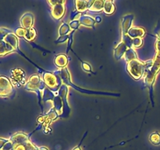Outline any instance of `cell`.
Masks as SVG:
<instances>
[{
    "label": "cell",
    "mask_w": 160,
    "mask_h": 150,
    "mask_svg": "<svg viewBox=\"0 0 160 150\" xmlns=\"http://www.w3.org/2000/svg\"><path fill=\"white\" fill-rule=\"evenodd\" d=\"M42 79H43L46 87L52 91L53 92H58L59 89L63 84L60 77L55 73L45 72L42 76Z\"/></svg>",
    "instance_id": "obj_4"
},
{
    "label": "cell",
    "mask_w": 160,
    "mask_h": 150,
    "mask_svg": "<svg viewBox=\"0 0 160 150\" xmlns=\"http://www.w3.org/2000/svg\"><path fill=\"white\" fill-rule=\"evenodd\" d=\"M12 52H16V50L4 39L0 42V56H4Z\"/></svg>",
    "instance_id": "obj_18"
},
{
    "label": "cell",
    "mask_w": 160,
    "mask_h": 150,
    "mask_svg": "<svg viewBox=\"0 0 160 150\" xmlns=\"http://www.w3.org/2000/svg\"><path fill=\"white\" fill-rule=\"evenodd\" d=\"M145 30L143 28H141V27H134V28H131L130 29V31H128V34L131 38L132 39L138 38H143L145 36Z\"/></svg>",
    "instance_id": "obj_16"
},
{
    "label": "cell",
    "mask_w": 160,
    "mask_h": 150,
    "mask_svg": "<svg viewBox=\"0 0 160 150\" xmlns=\"http://www.w3.org/2000/svg\"><path fill=\"white\" fill-rule=\"evenodd\" d=\"M70 32V25L67 23H62L60 28L59 29V36L62 35H68Z\"/></svg>",
    "instance_id": "obj_26"
},
{
    "label": "cell",
    "mask_w": 160,
    "mask_h": 150,
    "mask_svg": "<svg viewBox=\"0 0 160 150\" xmlns=\"http://www.w3.org/2000/svg\"><path fill=\"white\" fill-rule=\"evenodd\" d=\"M55 73H56L57 75H59L60 77L61 80H62V83L65 84L66 85H70L75 88L76 90L79 91V92H85V93H88V94H101V95H112V94L110 93H105V92H92V91H88V90H84V89H81V88H78V87H77L76 85L72 83L71 81V78H70V73H69V70L67 67L65 68H62L60 70H58L54 72Z\"/></svg>",
    "instance_id": "obj_5"
},
{
    "label": "cell",
    "mask_w": 160,
    "mask_h": 150,
    "mask_svg": "<svg viewBox=\"0 0 160 150\" xmlns=\"http://www.w3.org/2000/svg\"><path fill=\"white\" fill-rule=\"evenodd\" d=\"M10 81L12 85L20 87L26 84V75L20 68H13L10 70Z\"/></svg>",
    "instance_id": "obj_6"
},
{
    "label": "cell",
    "mask_w": 160,
    "mask_h": 150,
    "mask_svg": "<svg viewBox=\"0 0 160 150\" xmlns=\"http://www.w3.org/2000/svg\"><path fill=\"white\" fill-rule=\"evenodd\" d=\"M50 131H51V128H50L49 127H46V128H45V133L50 132Z\"/></svg>",
    "instance_id": "obj_40"
},
{
    "label": "cell",
    "mask_w": 160,
    "mask_h": 150,
    "mask_svg": "<svg viewBox=\"0 0 160 150\" xmlns=\"http://www.w3.org/2000/svg\"><path fill=\"white\" fill-rule=\"evenodd\" d=\"M54 62L56 66L59 68H65L68 63V58L67 55L65 54H59L56 56L54 59Z\"/></svg>",
    "instance_id": "obj_19"
},
{
    "label": "cell",
    "mask_w": 160,
    "mask_h": 150,
    "mask_svg": "<svg viewBox=\"0 0 160 150\" xmlns=\"http://www.w3.org/2000/svg\"><path fill=\"white\" fill-rule=\"evenodd\" d=\"M52 102L53 109L57 112L59 117H62V114H63V102H62V99H61V98L58 95V92H56L55 98Z\"/></svg>",
    "instance_id": "obj_14"
},
{
    "label": "cell",
    "mask_w": 160,
    "mask_h": 150,
    "mask_svg": "<svg viewBox=\"0 0 160 150\" xmlns=\"http://www.w3.org/2000/svg\"><path fill=\"white\" fill-rule=\"evenodd\" d=\"M69 25H70V29H73V31H75V30L79 28L81 23H80L79 20H71L70 22V23H69Z\"/></svg>",
    "instance_id": "obj_33"
},
{
    "label": "cell",
    "mask_w": 160,
    "mask_h": 150,
    "mask_svg": "<svg viewBox=\"0 0 160 150\" xmlns=\"http://www.w3.org/2000/svg\"><path fill=\"white\" fill-rule=\"evenodd\" d=\"M13 92V85L10 80L5 76H0V97H8Z\"/></svg>",
    "instance_id": "obj_7"
},
{
    "label": "cell",
    "mask_w": 160,
    "mask_h": 150,
    "mask_svg": "<svg viewBox=\"0 0 160 150\" xmlns=\"http://www.w3.org/2000/svg\"><path fill=\"white\" fill-rule=\"evenodd\" d=\"M123 57H124L125 61H126L127 62H131V61L138 59V56H137V53H136V52L134 51V48H128V49L127 50L126 52H125L124 56H123Z\"/></svg>",
    "instance_id": "obj_24"
},
{
    "label": "cell",
    "mask_w": 160,
    "mask_h": 150,
    "mask_svg": "<svg viewBox=\"0 0 160 150\" xmlns=\"http://www.w3.org/2000/svg\"><path fill=\"white\" fill-rule=\"evenodd\" d=\"M95 23H101L102 21V17H99V16H97L95 18Z\"/></svg>",
    "instance_id": "obj_38"
},
{
    "label": "cell",
    "mask_w": 160,
    "mask_h": 150,
    "mask_svg": "<svg viewBox=\"0 0 160 150\" xmlns=\"http://www.w3.org/2000/svg\"><path fill=\"white\" fill-rule=\"evenodd\" d=\"M29 137L30 135H28V134H24V133L18 132L12 134V135L9 138V140L12 142L14 147L15 145H21V144H24L30 142L31 140H30Z\"/></svg>",
    "instance_id": "obj_11"
},
{
    "label": "cell",
    "mask_w": 160,
    "mask_h": 150,
    "mask_svg": "<svg viewBox=\"0 0 160 150\" xmlns=\"http://www.w3.org/2000/svg\"><path fill=\"white\" fill-rule=\"evenodd\" d=\"M143 45V39L142 38L133 39V48H140Z\"/></svg>",
    "instance_id": "obj_30"
},
{
    "label": "cell",
    "mask_w": 160,
    "mask_h": 150,
    "mask_svg": "<svg viewBox=\"0 0 160 150\" xmlns=\"http://www.w3.org/2000/svg\"><path fill=\"white\" fill-rule=\"evenodd\" d=\"M72 150H81V148H80V146H77V147H75L74 148H73Z\"/></svg>",
    "instance_id": "obj_42"
},
{
    "label": "cell",
    "mask_w": 160,
    "mask_h": 150,
    "mask_svg": "<svg viewBox=\"0 0 160 150\" xmlns=\"http://www.w3.org/2000/svg\"><path fill=\"white\" fill-rule=\"evenodd\" d=\"M79 22L81 25L88 27V28H94L95 24V18L87 15H82L79 19Z\"/></svg>",
    "instance_id": "obj_20"
},
{
    "label": "cell",
    "mask_w": 160,
    "mask_h": 150,
    "mask_svg": "<svg viewBox=\"0 0 160 150\" xmlns=\"http://www.w3.org/2000/svg\"><path fill=\"white\" fill-rule=\"evenodd\" d=\"M153 64V59L142 62L139 59L131 61L127 64V70L134 80H139L146 73Z\"/></svg>",
    "instance_id": "obj_2"
},
{
    "label": "cell",
    "mask_w": 160,
    "mask_h": 150,
    "mask_svg": "<svg viewBox=\"0 0 160 150\" xmlns=\"http://www.w3.org/2000/svg\"><path fill=\"white\" fill-rule=\"evenodd\" d=\"M55 95H56V92H53L52 91L46 87L42 93V100L43 101V102H52L55 98Z\"/></svg>",
    "instance_id": "obj_21"
},
{
    "label": "cell",
    "mask_w": 160,
    "mask_h": 150,
    "mask_svg": "<svg viewBox=\"0 0 160 150\" xmlns=\"http://www.w3.org/2000/svg\"><path fill=\"white\" fill-rule=\"evenodd\" d=\"M69 40V34L68 35H62V36H59L57 39L55 41V43L56 44H59V43H63V42H67Z\"/></svg>",
    "instance_id": "obj_34"
},
{
    "label": "cell",
    "mask_w": 160,
    "mask_h": 150,
    "mask_svg": "<svg viewBox=\"0 0 160 150\" xmlns=\"http://www.w3.org/2000/svg\"><path fill=\"white\" fill-rule=\"evenodd\" d=\"M156 55L153 59V64L151 68L145 74V84L151 90V95H152V87L154 84L156 76L160 71V41L159 39L156 42Z\"/></svg>",
    "instance_id": "obj_1"
},
{
    "label": "cell",
    "mask_w": 160,
    "mask_h": 150,
    "mask_svg": "<svg viewBox=\"0 0 160 150\" xmlns=\"http://www.w3.org/2000/svg\"><path fill=\"white\" fill-rule=\"evenodd\" d=\"M34 15L31 12H25L21 17H20V23L21 25V28H24V29H30V28H33L34 25Z\"/></svg>",
    "instance_id": "obj_12"
},
{
    "label": "cell",
    "mask_w": 160,
    "mask_h": 150,
    "mask_svg": "<svg viewBox=\"0 0 160 150\" xmlns=\"http://www.w3.org/2000/svg\"><path fill=\"white\" fill-rule=\"evenodd\" d=\"M73 32H74V31H73V32L70 33V34H69V40H68V46H67V52L68 53L69 51H70V47H71V45H72V42H73Z\"/></svg>",
    "instance_id": "obj_36"
},
{
    "label": "cell",
    "mask_w": 160,
    "mask_h": 150,
    "mask_svg": "<svg viewBox=\"0 0 160 150\" xmlns=\"http://www.w3.org/2000/svg\"><path fill=\"white\" fill-rule=\"evenodd\" d=\"M156 35H157V39L160 41V29L159 31H156Z\"/></svg>",
    "instance_id": "obj_41"
},
{
    "label": "cell",
    "mask_w": 160,
    "mask_h": 150,
    "mask_svg": "<svg viewBox=\"0 0 160 150\" xmlns=\"http://www.w3.org/2000/svg\"><path fill=\"white\" fill-rule=\"evenodd\" d=\"M27 29H24L23 28H19L17 29H16L15 31V34L17 36V37L20 38H24L25 34H26Z\"/></svg>",
    "instance_id": "obj_31"
},
{
    "label": "cell",
    "mask_w": 160,
    "mask_h": 150,
    "mask_svg": "<svg viewBox=\"0 0 160 150\" xmlns=\"http://www.w3.org/2000/svg\"><path fill=\"white\" fill-rule=\"evenodd\" d=\"M65 1L62 0L60 3L56 4L51 7V15L56 20H60L62 18L66 12Z\"/></svg>",
    "instance_id": "obj_9"
},
{
    "label": "cell",
    "mask_w": 160,
    "mask_h": 150,
    "mask_svg": "<svg viewBox=\"0 0 160 150\" xmlns=\"http://www.w3.org/2000/svg\"><path fill=\"white\" fill-rule=\"evenodd\" d=\"M26 90L31 92H35L39 95V99L42 98V93L44 89L46 88L43 79L40 78L38 74H34L28 79L26 84L24 85Z\"/></svg>",
    "instance_id": "obj_3"
},
{
    "label": "cell",
    "mask_w": 160,
    "mask_h": 150,
    "mask_svg": "<svg viewBox=\"0 0 160 150\" xmlns=\"http://www.w3.org/2000/svg\"><path fill=\"white\" fill-rule=\"evenodd\" d=\"M134 15L132 14H128L125 15L124 17L122 18L121 22V30H122V36L126 35L128 34V31H130L131 28H132V23L134 21Z\"/></svg>",
    "instance_id": "obj_10"
},
{
    "label": "cell",
    "mask_w": 160,
    "mask_h": 150,
    "mask_svg": "<svg viewBox=\"0 0 160 150\" xmlns=\"http://www.w3.org/2000/svg\"><path fill=\"white\" fill-rule=\"evenodd\" d=\"M122 42L126 45L128 48H133V39L128 34L122 36Z\"/></svg>",
    "instance_id": "obj_29"
},
{
    "label": "cell",
    "mask_w": 160,
    "mask_h": 150,
    "mask_svg": "<svg viewBox=\"0 0 160 150\" xmlns=\"http://www.w3.org/2000/svg\"><path fill=\"white\" fill-rule=\"evenodd\" d=\"M149 141L152 145H160V134L157 131L153 132L150 134Z\"/></svg>",
    "instance_id": "obj_27"
},
{
    "label": "cell",
    "mask_w": 160,
    "mask_h": 150,
    "mask_svg": "<svg viewBox=\"0 0 160 150\" xmlns=\"http://www.w3.org/2000/svg\"><path fill=\"white\" fill-rule=\"evenodd\" d=\"M4 40L7 43H9L16 50V52H19L18 38H17V36L15 34H13L12 32L9 33L4 38Z\"/></svg>",
    "instance_id": "obj_17"
},
{
    "label": "cell",
    "mask_w": 160,
    "mask_h": 150,
    "mask_svg": "<svg viewBox=\"0 0 160 150\" xmlns=\"http://www.w3.org/2000/svg\"><path fill=\"white\" fill-rule=\"evenodd\" d=\"M81 66H82V68L84 69V71H86V72H92V67H91L90 64L88 63V62H82V63H81Z\"/></svg>",
    "instance_id": "obj_35"
},
{
    "label": "cell",
    "mask_w": 160,
    "mask_h": 150,
    "mask_svg": "<svg viewBox=\"0 0 160 150\" xmlns=\"http://www.w3.org/2000/svg\"><path fill=\"white\" fill-rule=\"evenodd\" d=\"M36 35H37V33H36L35 30H34V28H30V29H27L26 34H25L24 38L26 39L27 41H33L36 38Z\"/></svg>",
    "instance_id": "obj_28"
},
{
    "label": "cell",
    "mask_w": 160,
    "mask_h": 150,
    "mask_svg": "<svg viewBox=\"0 0 160 150\" xmlns=\"http://www.w3.org/2000/svg\"><path fill=\"white\" fill-rule=\"evenodd\" d=\"M105 1H102V0H96V1H93V3L91 6L89 11L91 12H101L103 10L104 8Z\"/></svg>",
    "instance_id": "obj_22"
},
{
    "label": "cell",
    "mask_w": 160,
    "mask_h": 150,
    "mask_svg": "<svg viewBox=\"0 0 160 150\" xmlns=\"http://www.w3.org/2000/svg\"><path fill=\"white\" fill-rule=\"evenodd\" d=\"M82 16V14L81 12H78L77 10L73 11L70 14V20H79V19L81 18V17Z\"/></svg>",
    "instance_id": "obj_32"
},
{
    "label": "cell",
    "mask_w": 160,
    "mask_h": 150,
    "mask_svg": "<svg viewBox=\"0 0 160 150\" xmlns=\"http://www.w3.org/2000/svg\"><path fill=\"white\" fill-rule=\"evenodd\" d=\"M9 141V138H0V150L3 148L5 144Z\"/></svg>",
    "instance_id": "obj_37"
},
{
    "label": "cell",
    "mask_w": 160,
    "mask_h": 150,
    "mask_svg": "<svg viewBox=\"0 0 160 150\" xmlns=\"http://www.w3.org/2000/svg\"><path fill=\"white\" fill-rule=\"evenodd\" d=\"M116 10L115 5L113 2L112 1H105L104 8H103V12L107 15H111Z\"/></svg>",
    "instance_id": "obj_25"
},
{
    "label": "cell",
    "mask_w": 160,
    "mask_h": 150,
    "mask_svg": "<svg viewBox=\"0 0 160 150\" xmlns=\"http://www.w3.org/2000/svg\"><path fill=\"white\" fill-rule=\"evenodd\" d=\"M67 94H68V86L66 85L65 84H62V85L61 86L60 88L58 91V95H59V96L60 97L62 102H63L64 114H62V117H66L67 116H69V113H70V106H69L68 102H67Z\"/></svg>",
    "instance_id": "obj_8"
},
{
    "label": "cell",
    "mask_w": 160,
    "mask_h": 150,
    "mask_svg": "<svg viewBox=\"0 0 160 150\" xmlns=\"http://www.w3.org/2000/svg\"><path fill=\"white\" fill-rule=\"evenodd\" d=\"M38 150H49L48 148H46V147L45 146H40L38 148Z\"/></svg>",
    "instance_id": "obj_39"
},
{
    "label": "cell",
    "mask_w": 160,
    "mask_h": 150,
    "mask_svg": "<svg viewBox=\"0 0 160 150\" xmlns=\"http://www.w3.org/2000/svg\"><path fill=\"white\" fill-rule=\"evenodd\" d=\"M38 147L35 146L32 142H27V143L21 144V145H17L13 147L14 150H38Z\"/></svg>",
    "instance_id": "obj_23"
},
{
    "label": "cell",
    "mask_w": 160,
    "mask_h": 150,
    "mask_svg": "<svg viewBox=\"0 0 160 150\" xmlns=\"http://www.w3.org/2000/svg\"><path fill=\"white\" fill-rule=\"evenodd\" d=\"M128 49V47H127L126 45L121 41V42H120L113 50V55L115 59H117V60H120V59L124 56L125 52H126Z\"/></svg>",
    "instance_id": "obj_13"
},
{
    "label": "cell",
    "mask_w": 160,
    "mask_h": 150,
    "mask_svg": "<svg viewBox=\"0 0 160 150\" xmlns=\"http://www.w3.org/2000/svg\"><path fill=\"white\" fill-rule=\"evenodd\" d=\"M92 3H93V1H81V0H77V1H74L75 9H76V10L78 12L82 13V12L89 10Z\"/></svg>",
    "instance_id": "obj_15"
}]
</instances>
